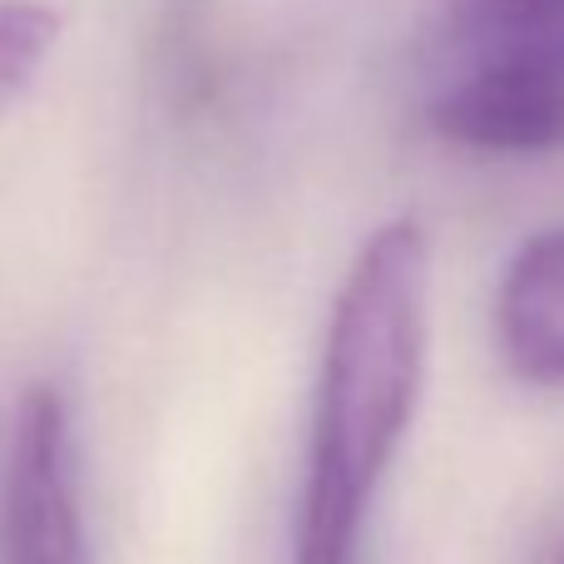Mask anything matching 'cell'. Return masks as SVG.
Masks as SVG:
<instances>
[{
	"mask_svg": "<svg viewBox=\"0 0 564 564\" xmlns=\"http://www.w3.org/2000/svg\"><path fill=\"white\" fill-rule=\"evenodd\" d=\"M496 332L516 377L564 387V228L530 238L506 268Z\"/></svg>",
	"mask_w": 564,
	"mask_h": 564,
	"instance_id": "obj_4",
	"label": "cell"
},
{
	"mask_svg": "<svg viewBox=\"0 0 564 564\" xmlns=\"http://www.w3.org/2000/svg\"><path fill=\"white\" fill-rule=\"evenodd\" d=\"M59 40V15L45 0H0V119L35 85Z\"/></svg>",
	"mask_w": 564,
	"mask_h": 564,
	"instance_id": "obj_6",
	"label": "cell"
},
{
	"mask_svg": "<svg viewBox=\"0 0 564 564\" xmlns=\"http://www.w3.org/2000/svg\"><path fill=\"white\" fill-rule=\"evenodd\" d=\"M560 564H564V560H560Z\"/></svg>",
	"mask_w": 564,
	"mask_h": 564,
	"instance_id": "obj_7",
	"label": "cell"
},
{
	"mask_svg": "<svg viewBox=\"0 0 564 564\" xmlns=\"http://www.w3.org/2000/svg\"><path fill=\"white\" fill-rule=\"evenodd\" d=\"M431 129L480 154H550L564 149V65L530 55L460 59L431 99Z\"/></svg>",
	"mask_w": 564,
	"mask_h": 564,
	"instance_id": "obj_3",
	"label": "cell"
},
{
	"mask_svg": "<svg viewBox=\"0 0 564 564\" xmlns=\"http://www.w3.org/2000/svg\"><path fill=\"white\" fill-rule=\"evenodd\" d=\"M451 50L456 59L530 55L564 65V0H460Z\"/></svg>",
	"mask_w": 564,
	"mask_h": 564,
	"instance_id": "obj_5",
	"label": "cell"
},
{
	"mask_svg": "<svg viewBox=\"0 0 564 564\" xmlns=\"http://www.w3.org/2000/svg\"><path fill=\"white\" fill-rule=\"evenodd\" d=\"M0 564H95L69 411L55 387H30L20 397L0 500Z\"/></svg>",
	"mask_w": 564,
	"mask_h": 564,
	"instance_id": "obj_2",
	"label": "cell"
},
{
	"mask_svg": "<svg viewBox=\"0 0 564 564\" xmlns=\"http://www.w3.org/2000/svg\"><path fill=\"white\" fill-rule=\"evenodd\" d=\"M426 288L431 248L416 218L381 224L341 278L322 341L292 564L367 555L371 500L426 381Z\"/></svg>",
	"mask_w": 564,
	"mask_h": 564,
	"instance_id": "obj_1",
	"label": "cell"
}]
</instances>
